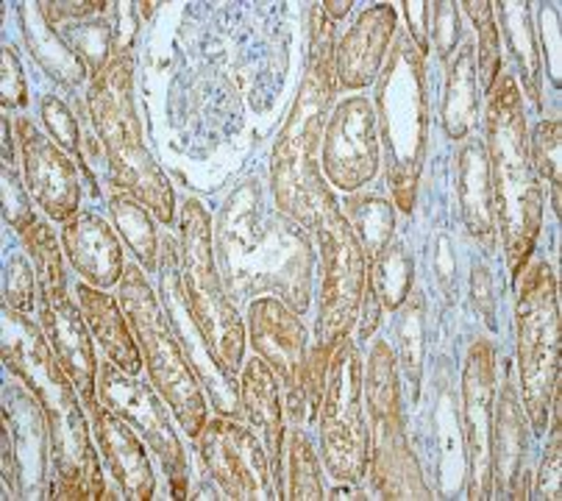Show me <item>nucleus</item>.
<instances>
[{
  "mask_svg": "<svg viewBox=\"0 0 562 501\" xmlns=\"http://www.w3.org/2000/svg\"><path fill=\"white\" fill-rule=\"evenodd\" d=\"M457 7H462V12L476 25V84L482 96L487 98L502 73V34L496 29V18H493V3L491 0H462Z\"/></svg>",
  "mask_w": 562,
  "mask_h": 501,
  "instance_id": "36",
  "label": "nucleus"
},
{
  "mask_svg": "<svg viewBox=\"0 0 562 501\" xmlns=\"http://www.w3.org/2000/svg\"><path fill=\"white\" fill-rule=\"evenodd\" d=\"M87 112L106 151L112 187L137 198L154 212L156 221L170 226L176 218V192L145 145L143 123L134 107V62L128 48H120L114 59L92 78Z\"/></svg>",
  "mask_w": 562,
  "mask_h": 501,
  "instance_id": "5",
  "label": "nucleus"
},
{
  "mask_svg": "<svg viewBox=\"0 0 562 501\" xmlns=\"http://www.w3.org/2000/svg\"><path fill=\"white\" fill-rule=\"evenodd\" d=\"M321 454L326 471L342 485L366 479L371 463V435L366 424V363L353 341H342L331 354L326 390L317 410Z\"/></svg>",
  "mask_w": 562,
  "mask_h": 501,
  "instance_id": "11",
  "label": "nucleus"
},
{
  "mask_svg": "<svg viewBox=\"0 0 562 501\" xmlns=\"http://www.w3.org/2000/svg\"><path fill=\"white\" fill-rule=\"evenodd\" d=\"M25 36H29V45H31V54L45 70H50L54 76H59L65 84H78L85 81L90 76L87 65L67 48V42L61 40V34L56 29H50L45 23V18L40 14V31H31L25 29Z\"/></svg>",
  "mask_w": 562,
  "mask_h": 501,
  "instance_id": "37",
  "label": "nucleus"
},
{
  "mask_svg": "<svg viewBox=\"0 0 562 501\" xmlns=\"http://www.w3.org/2000/svg\"><path fill=\"white\" fill-rule=\"evenodd\" d=\"M36 299H40V279H34V270L25 257L12 254L7 265V307L31 315L36 310Z\"/></svg>",
  "mask_w": 562,
  "mask_h": 501,
  "instance_id": "41",
  "label": "nucleus"
},
{
  "mask_svg": "<svg viewBox=\"0 0 562 501\" xmlns=\"http://www.w3.org/2000/svg\"><path fill=\"white\" fill-rule=\"evenodd\" d=\"M43 123L48 125V132L54 134L56 143L65 151L76 154L81 159V129H78V120L72 118L70 109L65 107V101H59L56 96L43 98Z\"/></svg>",
  "mask_w": 562,
  "mask_h": 501,
  "instance_id": "43",
  "label": "nucleus"
},
{
  "mask_svg": "<svg viewBox=\"0 0 562 501\" xmlns=\"http://www.w3.org/2000/svg\"><path fill=\"white\" fill-rule=\"evenodd\" d=\"M479 84H476V48L473 42H462L457 59L449 67V87H446L443 125L451 140H465L476 123Z\"/></svg>",
  "mask_w": 562,
  "mask_h": 501,
  "instance_id": "29",
  "label": "nucleus"
},
{
  "mask_svg": "<svg viewBox=\"0 0 562 501\" xmlns=\"http://www.w3.org/2000/svg\"><path fill=\"white\" fill-rule=\"evenodd\" d=\"M529 154L538 179L551 185V207L560 212V185H562V125L560 120L551 118L535 129L529 140Z\"/></svg>",
  "mask_w": 562,
  "mask_h": 501,
  "instance_id": "40",
  "label": "nucleus"
},
{
  "mask_svg": "<svg viewBox=\"0 0 562 501\" xmlns=\"http://www.w3.org/2000/svg\"><path fill=\"white\" fill-rule=\"evenodd\" d=\"M159 292H162V307L168 312L170 323L176 329L181 348L187 359L195 368L198 379L210 390V399L215 404L217 415H239V382L234 368H228L210 341L198 326L195 315L190 310L184 290V276H181V243L173 237H162V254H159Z\"/></svg>",
  "mask_w": 562,
  "mask_h": 501,
  "instance_id": "15",
  "label": "nucleus"
},
{
  "mask_svg": "<svg viewBox=\"0 0 562 501\" xmlns=\"http://www.w3.org/2000/svg\"><path fill=\"white\" fill-rule=\"evenodd\" d=\"M351 0H326V3H321V9H324V14L329 20H342L348 18V12H351Z\"/></svg>",
  "mask_w": 562,
  "mask_h": 501,
  "instance_id": "50",
  "label": "nucleus"
},
{
  "mask_svg": "<svg viewBox=\"0 0 562 501\" xmlns=\"http://www.w3.org/2000/svg\"><path fill=\"white\" fill-rule=\"evenodd\" d=\"M324 176L342 192L371 185L382 165L376 109L366 96H348L329 114L321 151Z\"/></svg>",
  "mask_w": 562,
  "mask_h": 501,
  "instance_id": "18",
  "label": "nucleus"
},
{
  "mask_svg": "<svg viewBox=\"0 0 562 501\" xmlns=\"http://www.w3.org/2000/svg\"><path fill=\"white\" fill-rule=\"evenodd\" d=\"M112 7V3H106V0H76V3H36V9H40V14L45 18V23L50 25V29H56V25H65V23H78V20H90V18H98V14H106V9Z\"/></svg>",
  "mask_w": 562,
  "mask_h": 501,
  "instance_id": "46",
  "label": "nucleus"
},
{
  "mask_svg": "<svg viewBox=\"0 0 562 501\" xmlns=\"http://www.w3.org/2000/svg\"><path fill=\"white\" fill-rule=\"evenodd\" d=\"M61 250L70 259L72 270L81 276V281L98 287V290L120 285L123 279V270H126L123 245H120L114 229L90 209H78L65 223Z\"/></svg>",
  "mask_w": 562,
  "mask_h": 501,
  "instance_id": "26",
  "label": "nucleus"
},
{
  "mask_svg": "<svg viewBox=\"0 0 562 501\" xmlns=\"http://www.w3.org/2000/svg\"><path fill=\"white\" fill-rule=\"evenodd\" d=\"M346 218L357 234L366 257H376L384 245L393 243L395 209L384 198L368 192H351L346 198Z\"/></svg>",
  "mask_w": 562,
  "mask_h": 501,
  "instance_id": "35",
  "label": "nucleus"
},
{
  "mask_svg": "<svg viewBox=\"0 0 562 501\" xmlns=\"http://www.w3.org/2000/svg\"><path fill=\"white\" fill-rule=\"evenodd\" d=\"M366 404L371 412V485L382 499H435L420 477L401 412L398 357L387 341L373 343L366 374Z\"/></svg>",
  "mask_w": 562,
  "mask_h": 501,
  "instance_id": "10",
  "label": "nucleus"
},
{
  "mask_svg": "<svg viewBox=\"0 0 562 501\" xmlns=\"http://www.w3.org/2000/svg\"><path fill=\"white\" fill-rule=\"evenodd\" d=\"M0 101L3 109L29 107V87H25L23 65L12 45L3 48V65H0Z\"/></svg>",
  "mask_w": 562,
  "mask_h": 501,
  "instance_id": "44",
  "label": "nucleus"
},
{
  "mask_svg": "<svg viewBox=\"0 0 562 501\" xmlns=\"http://www.w3.org/2000/svg\"><path fill=\"white\" fill-rule=\"evenodd\" d=\"M401 7L407 9L409 25H413V42L418 45L420 54L426 56V48H429V40H426V18L431 12V3H401Z\"/></svg>",
  "mask_w": 562,
  "mask_h": 501,
  "instance_id": "48",
  "label": "nucleus"
},
{
  "mask_svg": "<svg viewBox=\"0 0 562 501\" xmlns=\"http://www.w3.org/2000/svg\"><path fill=\"white\" fill-rule=\"evenodd\" d=\"M431 18H435V45L440 59H449L451 51L460 48V9L457 3H431Z\"/></svg>",
  "mask_w": 562,
  "mask_h": 501,
  "instance_id": "45",
  "label": "nucleus"
},
{
  "mask_svg": "<svg viewBox=\"0 0 562 501\" xmlns=\"http://www.w3.org/2000/svg\"><path fill=\"white\" fill-rule=\"evenodd\" d=\"M493 7H498V14H502L504 34L509 36V48H513L515 62L520 67V76H524L527 98L540 103V92H543V87H540V54L529 3H493Z\"/></svg>",
  "mask_w": 562,
  "mask_h": 501,
  "instance_id": "31",
  "label": "nucleus"
},
{
  "mask_svg": "<svg viewBox=\"0 0 562 501\" xmlns=\"http://www.w3.org/2000/svg\"><path fill=\"white\" fill-rule=\"evenodd\" d=\"M0 181H3V218H7V223L14 232L23 234L25 229L36 223V212L31 207L29 196H25L23 181H20L18 170L12 165H3Z\"/></svg>",
  "mask_w": 562,
  "mask_h": 501,
  "instance_id": "42",
  "label": "nucleus"
},
{
  "mask_svg": "<svg viewBox=\"0 0 562 501\" xmlns=\"http://www.w3.org/2000/svg\"><path fill=\"white\" fill-rule=\"evenodd\" d=\"M23 245L31 254L36 265V279H40V292L50 304H59V301L70 299L67 292V276H65V259H61L59 250V237H56L54 226L45 221H36L34 226L25 229Z\"/></svg>",
  "mask_w": 562,
  "mask_h": 501,
  "instance_id": "33",
  "label": "nucleus"
},
{
  "mask_svg": "<svg viewBox=\"0 0 562 501\" xmlns=\"http://www.w3.org/2000/svg\"><path fill=\"white\" fill-rule=\"evenodd\" d=\"M371 281L373 292H376L379 304L382 310H401V304L409 299V292H413V281H415V263L409 257L404 245L401 243H390L379 250L376 257L371 259Z\"/></svg>",
  "mask_w": 562,
  "mask_h": 501,
  "instance_id": "34",
  "label": "nucleus"
},
{
  "mask_svg": "<svg viewBox=\"0 0 562 501\" xmlns=\"http://www.w3.org/2000/svg\"><path fill=\"white\" fill-rule=\"evenodd\" d=\"M321 254V312L317 341L340 346L359 321L368 287V257L340 207H329L315 226Z\"/></svg>",
  "mask_w": 562,
  "mask_h": 501,
  "instance_id": "12",
  "label": "nucleus"
},
{
  "mask_svg": "<svg viewBox=\"0 0 562 501\" xmlns=\"http://www.w3.org/2000/svg\"><path fill=\"white\" fill-rule=\"evenodd\" d=\"M560 471H562V430L554 426L551 430V446L546 448L543 466L538 474V499H560Z\"/></svg>",
  "mask_w": 562,
  "mask_h": 501,
  "instance_id": "47",
  "label": "nucleus"
},
{
  "mask_svg": "<svg viewBox=\"0 0 562 501\" xmlns=\"http://www.w3.org/2000/svg\"><path fill=\"white\" fill-rule=\"evenodd\" d=\"M284 499L317 501L326 499L324 477L317 466V454L312 448L310 435L301 426H290L284 437Z\"/></svg>",
  "mask_w": 562,
  "mask_h": 501,
  "instance_id": "32",
  "label": "nucleus"
},
{
  "mask_svg": "<svg viewBox=\"0 0 562 501\" xmlns=\"http://www.w3.org/2000/svg\"><path fill=\"white\" fill-rule=\"evenodd\" d=\"M496 348L476 341L462 368V441L468 457V499L493 496V415H496Z\"/></svg>",
  "mask_w": 562,
  "mask_h": 501,
  "instance_id": "17",
  "label": "nucleus"
},
{
  "mask_svg": "<svg viewBox=\"0 0 562 501\" xmlns=\"http://www.w3.org/2000/svg\"><path fill=\"white\" fill-rule=\"evenodd\" d=\"M215 257L232 301L276 296L295 312L310 310L315 250L301 223L265 203L259 181H246L223 203Z\"/></svg>",
  "mask_w": 562,
  "mask_h": 501,
  "instance_id": "1",
  "label": "nucleus"
},
{
  "mask_svg": "<svg viewBox=\"0 0 562 501\" xmlns=\"http://www.w3.org/2000/svg\"><path fill=\"white\" fill-rule=\"evenodd\" d=\"M14 140H12V118H3V165H12Z\"/></svg>",
  "mask_w": 562,
  "mask_h": 501,
  "instance_id": "51",
  "label": "nucleus"
},
{
  "mask_svg": "<svg viewBox=\"0 0 562 501\" xmlns=\"http://www.w3.org/2000/svg\"><path fill=\"white\" fill-rule=\"evenodd\" d=\"M36 321L43 326L45 337H48L50 348L59 357L61 368L70 376V382L76 385L78 396L85 404L95 401L98 390V359L95 348H92V332L87 326L85 315H81V307L72 304V299L59 301V304H50L40 292L36 299Z\"/></svg>",
  "mask_w": 562,
  "mask_h": 501,
  "instance_id": "24",
  "label": "nucleus"
},
{
  "mask_svg": "<svg viewBox=\"0 0 562 501\" xmlns=\"http://www.w3.org/2000/svg\"><path fill=\"white\" fill-rule=\"evenodd\" d=\"M76 296L81 315H85L87 326H90L92 337L103 348L106 359H112L120 370L137 376L145 363L123 304L114 296H106L98 287L87 285V281H78Z\"/></svg>",
  "mask_w": 562,
  "mask_h": 501,
  "instance_id": "27",
  "label": "nucleus"
},
{
  "mask_svg": "<svg viewBox=\"0 0 562 501\" xmlns=\"http://www.w3.org/2000/svg\"><path fill=\"white\" fill-rule=\"evenodd\" d=\"M181 276L198 326L217 357L237 370L246 363V326L217 268L212 215L198 198L181 207Z\"/></svg>",
  "mask_w": 562,
  "mask_h": 501,
  "instance_id": "9",
  "label": "nucleus"
},
{
  "mask_svg": "<svg viewBox=\"0 0 562 501\" xmlns=\"http://www.w3.org/2000/svg\"><path fill=\"white\" fill-rule=\"evenodd\" d=\"M515 332H518L520 404L538 435L549 430L551 399L560 388V299L554 270L546 259L520 274Z\"/></svg>",
  "mask_w": 562,
  "mask_h": 501,
  "instance_id": "8",
  "label": "nucleus"
},
{
  "mask_svg": "<svg viewBox=\"0 0 562 501\" xmlns=\"http://www.w3.org/2000/svg\"><path fill=\"white\" fill-rule=\"evenodd\" d=\"M9 404L3 407V430L12 435L23 499H48L50 432L48 417L36 396L23 382L7 388Z\"/></svg>",
  "mask_w": 562,
  "mask_h": 501,
  "instance_id": "21",
  "label": "nucleus"
},
{
  "mask_svg": "<svg viewBox=\"0 0 562 501\" xmlns=\"http://www.w3.org/2000/svg\"><path fill=\"white\" fill-rule=\"evenodd\" d=\"M485 151L491 167L493 207L502 229L509 279L518 281L543 229V190L529 154L527 103L509 73H498L487 92Z\"/></svg>",
  "mask_w": 562,
  "mask_h": 501,
  "instance_id": "4",
  "label": "nucleus"
},
{
  "mask_svg": "<svg viewBox=\"0 0 562 501\" xmlns=\"http://www.w3.org/2000/svg\"><path fill=\"white\" fill-rule=\"evenodd\" d=\"M335 92V23L326 20L324 9L315 7L304 81L270 159L273 203L304 229H315L326 209L337 203L321 165L326 118Z\"/></svg>",
  "mask_w": 562,
  "mask_h": 501,
  "instance_id": "3",
  "label": "nucleus"
},
{
  "mask_svg": "<svg viewBox=\"0 0 562 501\" xmlns=\"http://www.w3.org/2000/svg\"><path fill=\"white\" fill-rule=\"evenodd\" d=\"M493 415V488L502 499H529V421L513 376H504L496 390Z\"/></svg>",
  "mask_w": 562,
  "mask_h": 501,
  "instance_id": "25",
  "label": "nucleus"
},
{
  "mask_svg": "<svg viewBox=\"0 0 562 501\" xmlns=\"http://www.w3.org/2000/svg\"><path fill=\"white\" fill-rule=\"evenodd\" d=\"M98 396H101L109 410H114L123 421H128L145 441V446L159 457L176 499H187V485H190L187 454L179 435H176L173 421H170L173 410L162 399V393L154 385L139 382L137 376L120 370L109 359L98 368Z\"/></svg>",
  "mask_w": 562,
  "mask_h": 501,
  "instance_id": "13",
  "label": "nucleus"
},
{
  "mask_svg": "<svg viewBox=\"0 0 562 501\" xmlns=\"http://www.w3.org/2000/svg\"><path fill=\"white\" fill-rule=\"evenodd\" d=\"M248 341L284 385V415L290 417V426L310 424L304 396L310 341L299 312L276 296H259L248 307Z\"/></svg>",
  "mask_w": 562,
  "mask_h": 501,
  "instance_id": "14",
  "label": "nucleus"
},
{
  "mask_svg": "<svg viewBox=\"0 0 562 501\" xmlns=\"http://www.w3.org/2000/svg\"><path fill=\"white\" fill-rule=\"evenodd\" d=\"M398 34V14L390 3L366 9L335 45V81L340 90H362L373 84L387 62L390 45Z\"/></svg>",
  "mask_w": 562,
  "mask_h": 501,
  "instance_id": "22",
  "label": "nucleus"
},
{
  "mask_svg": "<svg viewBox=\"0 0 562 501\" xmlns=\"http://www.w3.org/2000/svg\"><path fill=\"white\" fill-rule=\"evenodd\" d=\"M87 415H90L92 435H95L98 448L103 454L109 474L114 482L120 485L123 499L134 501H150L156 496V474L150 468L148 452H145V441L137 435L128 421L109 410L101 399L90 401Z\"/></svg>",
  "mask_w": 562,
  "mask_h": 501,
  "instance_id": "20",
  "label": "nucleus"
},
{
  "mask_svg": "<svg viewBox=\"0 0 562 501\" xmlns=\"http://www.w3.org/2000/svg\"><path fill=\"white\" fill-rule=\"evenodd\" d=\"M120 304H123L139 352H143L150 385L168 401L181 430L190 437H198V432L204 430L206 417H210L206 415L204 385H201L195 368L190 365L179 337H176V329L165 312L162 299L156 296L139 265L126 263L123 279H120Z\"/></svg>",
  "mask_w": 562,
  "mask_h": 501,
  "instance_id": "7",
  "label": "nucleus"
},
{
  "mask_svg": "<svg viewBox=\"0 0 562 501\" xmlns=\"http://www.w3.org/2000/svg\"><path fill=\"white\" fill-rule=\"evenodd\" d=\"M362 307H366V318H362V326H359V337H362V341H368V337H371V334L379 329V310H382V304H379L371 281H368L366 296H362Z\"/></svg>",
  "mask_w": 562,
  "mask_h": 501,
  "instance_id": "49",
  "label": "nucleus"
},
{
  "mask_svg": "<svg viewBox=\"0 0 562 501\" xmlns=\"http://www.w3.org/2000/svg\"><path fill=\"white\" fill-rule=\"evenodd\" d=\"M198 452L210 477L234 501H257L273 496V468L265 443L251 426H243L228 415L206 417L198 432Z\"/></svg>",
  "mask_w": 562,
  "mask_h": 501,
  "instance_id": "16",
  "label": "nucleus"
},
{
  "mask_svg": "<svg viewBox=\"0 0 562 501\" xmlns=\"http://www.w3.org/2000/svg\"><path fill=\"white\" fill-rule=\"evenodd\" d=\"M3 363L43 404L50 432L54 499H117L106 490L92 446V424L81 410V396L61 368L40 321L3 307Z\"/></svg>",
  "mask_w": 562,
  "mask_h": 501,
  "instance_id": "2",
  "label": "nucleus"
},
{
  "mask_svg": "<svg viewBox=\"0 0 562 501\" xmlns=\"http://www.w3.org/2000/svg\"><path fill=\"white\" fill-rule=\"evenodd\" d=\"M14 134L31 198L50 221L67 223L81 209V176L76 162L54 137H45L31 118H14Z\"/></svg>",
  "mask_w": 562,
  "mask_h": 501,
  "instance_id": "19",
  "label": "nucleus"
},
{
  "mask_svg": "<svg viewBox=\"0 0 562 501\" xmlns=\"http://www.w3.org/2000/svg\"><path fill=\"white\" fill-rule=\"evenodd\" d=\"M59 34L61 40L67 42V48H70L78 59L85 62L92 78L114 59V31L112 25L103 20V14L90 20H78V23H72V29H61Z\"/></svg>",
  "mask_w": 562,
  "mask_h": 501,
  "instance_id": "38",
  "label": "nucleus"
},
{
  "mask_svg": "<svg viewBox=\"0 0 562 501\" xmlns=\"http://www.w3.org/2000/svg\"><path fill=\"white\" fill-rule=\"evenodd\" d=\"M393 51L387 54L376 78V125L379 140L387 151V185L395 207L409 215L415 209L420 167L426 154V65L424 54L409 34H395Z\"/></svg>",
  "mask_w": 562,
  "mask_h": 501,
  "instance_id": "6",
  "label": "nucleus"
},
{
  "mask_svg": "<svg viewBox=\"0 0 562 501\" xmlns=\"http://www.w3.org/2000/svg\"><path fill=\"white\" fill-rule=\"evenodd\" d=\"M109 212L114 218V226L126 237L128 248L139 259V268L148 274H159V254H162V240L156 234L154 221H150V209H145L137 198L128 192L117 190L109 196Z\"/></svg>",
  "mask_w": 562,
  "mask_h": 501,
  "instance_id": "30",
  "label": "nucleus"
},
{
  "mask_svg": "<svg viewBox=\"0 0 562 501\" xmlns=\"http://www.w3.org/2000/svg\"><path fill=\"white\" fill-rule=\"evenodd\" d=\"M398 363L413 385V399L420 393V368H424V299L420 292H409L401 304L398 318Z\"/></svg>",
  "mask_w": 562,
  "mask_h": 501,
  "instance_id": "39",
  "label": "nucleus"
},
{
  "mask_svg": "<svg viewBox=\"0 0 562 501\" xmlns=\"http://www.w3.org/2000/svg\"><path fill=\"white\" fill-rule=\"evenodd\" d=\"M239 415L246 417V424L251 426L265 443L270 457V468H273V488L276 499H284V404H281L279 379L273 370L268 368L259 354L243 363V374H239Z\"/></svg>",
  "mask_w": 562,
  "mask_h": 501,
  "instance_id": "23",
  "label": "nucleus"
},
{
  "mask_svg": "<svg viewBox=\"0 0 562 501\" xmlns=\"http://www.w3.org/2000/svg\"><path fill=\"white\" fill-rule=\"evenodd\" d=\"M460 201L468 232L491 254L496 248V207H493L487 151L479 140H465L460 148Z\"/></svg>",
  "mask_w": 562,
  "mask_h": 501,
  "instance_id": "28",
  "label": "nucleus"
}]
</instances>
